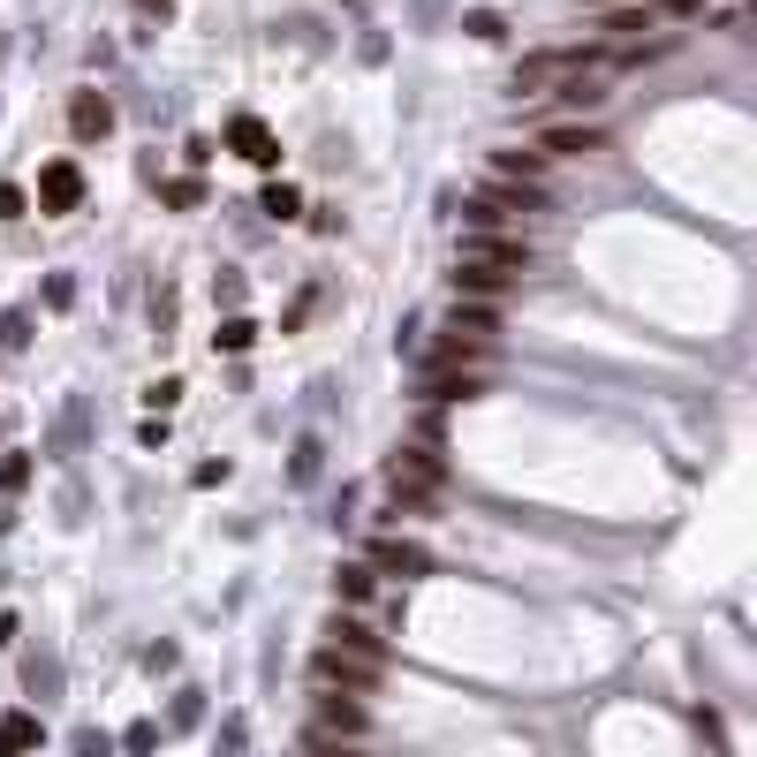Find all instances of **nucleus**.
<instances>
[{"label": "nucleus", "instance_id": "412c9836", "mask_svg": "<svg viewBox=\"0 0 757 757\" xmlns=\"http://www.w3.org/2000/svg\"><path fill=\"white\" fill-rule=\"evenodd\" d=\"M31 341V311H0V349H23Z\"/></svg>", "mask_w": 757, "mask_h": 757}, {"label": "nucleus", "instance_id": "9b49d317", "mask_svg": "<svg viewBox=\"0 0 757 757\" xmlns=\"http://www.w3.org/2000/svg\"><path fill=\"white\" fill-rule=\"evenodd\" d=\"M493 174H501V182H515V190H538L546 152H493Z\"/></svg>", "mask_w": 757, "mask_h": 757}, {"label": "nucleus", "instance_id": "20e7f679", "mask_svg": "<svg viewBox=\"0 0 757 757\" xmlns=\"http://www.w3.org/2000/svg\"><path fill=\"white\" fill-rule=\"evenodd\" d=\"M77 205H84V168L77 160L39 168V212H77Z\"/></svg>", "mask_w": 757, "mask_h": 757}, {"label": "nucleus", "instance_id": "f03ea898", "mask_svg": "<svg viewBox=\"0 0 757 757\" xmlns=\"http://www.w3.org/2000/svg\"><path fill=\"white\" fill-rule=\"evenodd\" d=\"M378 674H386V667H372V659H356V652H341V644H326V652L311 659V682H319V689H334V697L378 689Z\"/></svg>", "mask_w": 757, "mask_h": 757}, {"label": "nucleus", "instance_id": "2eb2a0df", "mask_svg": "<svg viewBox=\"0 0 757 757\" xmlns=\"http://www.w3.org/2000/svg\"><path fill=\"white\" fill-rule=\"evenodd\" d=\"M23 682H31L39 697H53V689H61V659H53V652H31V659H23Z\"/></svg>", "mask_w": 757, "mask_h": 757}, {"label": "nucleus", "instance_id": "cd10ccee", "mask_svg": "<svg viewBox=\"0 0 757 757\" xmlns=\"http://www.w3.org/2000/svg\"><path fill=\"white\" fill-rule=\"evenodd\" d=\"M84 440V402H69V417H61V447H77Z\"/></svg>", "mask_w": 757, "mask_h": 757}, {"label": "nucleus", "instance_id": "bb28decb", "mask_svg": "<svg viewBox=\"0 0 757 757\" xmlns=\"http://www.w3.org/2000/svg\"><path fill=\"white\" fill-rule=\"evenodd\" d=\"M77 757H114V743H107L99 727H84V735H77Z\"/></svg>", "mask_w": 757, "mask_h": 757}, {"label": "nucleus", "instance_id": "c756f323", "mask_svg": "<svg viewBox=\"0 0 757 757\" xmlns=\"http://www.w3.org/2000/svg\"><path fill=\"white\" fill-rule=\"evenodd\" d=\"M198 198H205V190H198L190 174H182V182H168V205H182V212H190V205H198Z\"/></svg>", "mask_w": 757, "mask_h": 757}, {"label": "nucleus", "instance_id": "4468645a", "mask_svg": "<svg viewBox=\"0 0 757 757\" xmlns=\"http://www.w3.org/2000/svg\"><path fill=\"white\" fill-rule=\"evenodd\" d=\"M31 743H39V719H31V713L0 719V757H23V750H31Z\"/></svg>", "mask_w": 757, "mask_h": 757}, {"label": "nucleus", "instance_id": "6ab92c4d", "mask_svg": "<svg viewBox=\"0 0 757 757\" xmlns=\"http://www.w3.org/2000/svg\"><path fill=\"white\" fill-rule=\"evenodd\" d=\"M251 341H258V326H251V319H228V326L212 334V349H228V356H243Z\"/></svg>", "mask_w": 757, "mask_h": 757}, {"label": "nucleus", "instance_id": "aec40b11", "mask_svg": "<svg viewBox=\"0 0 757 757\" xmlns=\"http://www.w3.org/2000/svg\"><path fill=\"white\" fill-rule=\"evenodd\" d=\"M258 212H265V220H295V212H303V198H295L289 182H273V190H265V205H258Z\"/></svg>", "mask_w": 757, "mask_h": 757}, {"label": "nucleus", "instance_id": "4be33fe9", "mask_svg": "<svg viewBox=\"0 0 757 757\" xmlns=\"http://www.w3.org/2000/svg\"><path fill=\"white\" fill-rule=\"evenodd\" d=\"M23 485H31V455H8L0 463V493H23Z\"/></svg>", "mask_w": 757, "mask_h": 757}, {"label": "nucleus", "instance_id": "ddd939ff", "mask_svg": "<svg viewBox=\"0 0 757 757\" xmlns=\"http://www.w3.org/2000/svg\"><path fill=\"white\" fill-rule=\"evenodd\" d=\"M334 644H341V652H356V659H372V667H386V644H378L364 622H334Z\"/></svg>", "mask_w": 757, "mask_h": 757}, {"label": "nucleus", "instance_id": "c85d7f7f", "mask_svg": "<svg viewBox=\"0 0 757 757\" xmlns=\"http://www.w3.org/2000/svg\"><path fill=\"white\" fill-rule=\"evenodd\" d=\"M23 205H31V198H23L16 182H0V220H23Z\"/></svg>", "mask_w": 757, "mask_h": 757}, {"label": "nucleus", "instance_id": "f704fd0d", "mask_svg": "<svg viewBox=\"0 0 757 757\" xmlns=\"http://www.w3.org/2000/svg\"><path fill=\"white\" fill-rule=\"evenodd\" d=\"M591 8H606V0H591Z\"/></svg>", "mask_w": 757, "mask_h": 757}, {"label": "nucleus", "instance_id": "b1692460", "mask_svg": "<svg viewBox=\"0 0 757 757\" xmlns=\"http://www.w3.org/2000/svg\"><path fill=\"white\" fill-rule=\"evenodd\" d=\"M319 455H326V447H319V440H295V477H303V485H311V477H319Z\"/></svg>", "mask_w": 757, "mask_h": 757}, {"label": "nucleus", "instance_id": "5701e85b", "mask_svg": "<svg viewBox=\"0 0 757 757\" xmlns=\"http://www.w3.org/2000/svg\"><path fill=\"white\" fill-rule=\"evenodd\" d=\"M122 750H129V757L160 750V727H152V719H137V727H129V735H122Z\"/></svg>", "mask_w": 757, "mask_h": 757}, {"label": "nucleus", "instance_id": "f8f14e48", "mask_svg": "<svg viewBox=\"0 0 757 757\" xmlns=\"http://www.w3.org/2000/svg\"><path fill=\"white\" fill-rule=\"evenodd\" d=\"M538 144H546V152H598V129L591 122H553Z\"/></svg>", "mask_w": 757, "mask_h": 757}, {"label": "nucleus", "instance_id": "7c9ffc66", "mask_svg": "<svg viewBox=\"0 0 757 757\" xmlns=\"http://www.w3.org/2000/svg\"><path fill=\"white\" fill-rule=\"evenodd\" d=\"M46 303H53V311H61V303H77V281H69V273H53V281H46Z\"/></svg>", "mask_w": 757, "mask_h": 757}, {"label": "nucleus", "instance_id": "0eeeda50", "mask_svg": "<svg viewBox=\"0 0 757 757\" xmlns=\"http://www.w3.org/2000/svg\"><path fill=\"white\" fill-rule=\"evenodd\" d=\"M463 258H470V265H493V273H515V265H531V251H523V243H501V235H470Z\"/></svg>", "mask_w": 757, "mask_h": 757}, {"label": "nucleus", "instance_id": "39448f33", "mask_svg": "<svg viewBox=\"0 0 757 757\" xmlns=\"http://www.w3.org/2000/svg\"><path fill=\"white\" fill-rule=\"evenodd\" d=\"M228 144H235L251 168H281V144H273V129L258 122V114H235V122H228Z\"/></svg>", "mask_w": 757, "mask_h": 757}, {"label": "nucleus", "instance_id": "9d476101", "mask_svg": "<svg viewBox=\"0 0 757 757\" xmlns=\"http://www.w3.org/2000/svg\"><path fill=\"white\" fill-rule=\"evenodd\" d=\"M485 372H424V402H477Z\"/></svg>", "mask_w": 757, "mask_h": 757}, {"label": "nucleus", "instance_id": "a878e982", "mask_svg": "<svg viewBox=\"0 0 757 757\" xmlns=\"http://www.w3.org/2000/svg\"><path fill=\"white\" fill-rule=\"evenodd\" d=\"M212 303H228V311H235V303H243V273H220V281H212Z\"/></svg>", "mask_w": 757, "mask_h": 757}, {"label": "nucleus", "instance_id": "7ed1b4c3", "mask_svg": "<svg viewBox=\"0 0 757 757\" xmlns=\"http://www.w3.org/2000/svg\"><path fill=\"white\" fill-rule=\"evenodd\" d=\"M364 568H372V576H402V584H417V576H432V553H424L417 538H378Z\"/></svg>", "mask_w": 757, "mask_h": 757}, {"label": "nucleus", "instance_id": "423d86ee", "mask_svg": "<svg viewBox=\"0 0 757 757\" xmlns=\"http://www.w3.org/2000/svg\"><path fill=\"white\" fill-rule=\"evenodd\" d=\"M69 129H77V137H107V129H114V107H107V91H77V99H69Z\"/></svg>", "mask_w": 757, "mask_h": 757}, {"label": "nucleus", "instance_id": "dca6fc26", "mask_svg": "<svg viewBox=\"0 0 757 757\" xmlns=\"http://www.w3.org/2000/svg\"><path fill=\"white\" fill-rule=\"evenodd\" d=\"M372 591H378V576H372V568H341V576H334V598H349V606H364Z\"/></svg>", "mask_w": 757, "mask_h": 757}, {"label": "nucleus", "instance_id": "2f4dec72", "mask_svg": "<svg viewBox=\"0 0 757 757\" xmlns=\"http://www.w3.org/2000/svg\"><path fill=\"white\" fill-rule=\"evenodd\" d=\"M144 402H152V410H174V402H182V378H160V386H152Z\"/></svg>", "mask_w": 757, "mask_h": 757}, {"label": "nucleus", "instance_id": "1a4fd4ad", "mask_svg": "<svg viewBox=\"0 0 757 757\" xmlns=\"http://www.w3.org/2000/svg\"><path fill=\"white\" fill-rule=\"evenodd\" d=\"M372 719H364V705H349V697H334V689H319V735H364Z\"/></svg>", "mask_w": 757, "mask_h": 757}, {"label": "nucleus", "instance_id": "a211bd4d", "mask_svg": "<svg viewBox=\"0 0 757 757\" xmlns=\"http://www.w3.org/2000/svg\"><path fill=\"white\" fill-rule=\"evenodd\" d=\"M636 31H652V23H644V8H606V39H622V46H629Z\"/></svg>", "mask_w": 757, "mask_h": 757}, {"label": "nucleus", "instance_id": "f257e3e1", "mask_svg": "<svg viewBox=\"0 0 757 757\" xmlns=\"http://www.w3.org/2000/svg\"><path fill=\"white\" fill-rule=\"evenodd\" d=\"M386 485H394V501H402V507H424L440 485H447V463H440L432 447H402V455L386 463Z\"/></svg>", "mask_w": 757, "mask_h": 757}, {"label": "nucleus", "instance_id": "f3484780", "mask_svg": "<svg viewBox=\"0 0 757 757\" xmlns=\"http://www.w3.org/2000/svg\"><path fill=\"white\" fill-rule=\"evenodd\" d=\"M561 99H568V107H598V99H606V84H598L591 69H576V77H561Z\"/></svg>", "mask_w": 757, "mask_h": 757}, {"label": "nucleus", "instance_id": "6e6552de", "mask_svg": "<svg viewBox=\"0 0 757 757\" xmlns=\"http://www.w3.org/2000/svg\"><path fill=\"white\" fill-rule=\"evenodd\" d=\"M493 295H507V273H493V265H455V303H493Z\"/></svg>", "mask_w": 757, "mask_h": 757}, {"label": "nucleus", "instance_id": "393cba45", "mask_svg": "<svg viewBox=\"0 0 757 757\" xmlns=\"http://www.w3.org/2000/svg\"><path fill=\"white\" fill-rule=\"evenodd\" d=\"M198 719H205V697H198V689H182V697H174V727H198Z\"/></svg>", "mask_w": 757, "mask_h": 757}, {"label": "nucleus", "instance_id": "473e14b6", "mask_svg": "<svg viewBox=\"0 0 757 757\" xmlns=\"http://www.w3.org/2000/svg\"><path fill=\"white\" fill-rule=\"evenodd\" d=\"M129 8H137V16H160V23L174 16V0H129Z\"/></svg>", "mask_w": 757, "mask_h": 757}, {"label": "nucleus", "instance_id": "72a5a7b5", "mask_svg": "<svg viewBox=\"0 0 757 757\" xmlns=\"http://www.w3.org/2000/svg\"><path fill=\"white\" fill-rule=\"evenodd\" d=\"M667 8H674V16H697V0H667Z\"/></svg>", "mask_w": 757, "mask_h": 757}]
</instances>
